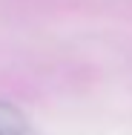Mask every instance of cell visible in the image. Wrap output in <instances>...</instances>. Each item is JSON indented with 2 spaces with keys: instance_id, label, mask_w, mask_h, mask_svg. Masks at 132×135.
I'll return each mask as SVG.
<instances>
[{
  "instance_id": "obj_1",
  "label": "cell",
  "mask_w": 132,
  "mask_h": 135,
  "mask_svg": "<svg viewBox=\"0 0 132 135\" xmlns=\"http://www.w3.org/2000/svg\"><path fill=\"white\" fill-rule=\"evenodd\" d=\"M0 135H40V129L17 107L0 101Z\"/></svg>"
}]
</instances>
